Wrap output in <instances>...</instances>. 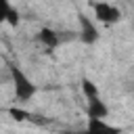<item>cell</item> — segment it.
I'll use <instances>...</instances> for the list:
<instances>
[{"label": "cell", "mask_w": 134, "mask_h": 134, "mask_svg": "<svg viewBox=\"0 0 134 134\" xmlns=\"http://www.w3.org/2000/svg\"><path fill=\"white\" fill-rule=\"evenodd\" d=\"M10 13H13L10 2H8V0H0V23H2V21H6Z\"/></svg>", "instance_id": "obj_8"}, {"label": "cell", "mask_w": 134, "mask_h": 134, "mask_svg": "<svg viewBox=\"0 0 134 134\" xmlns=\"http://www.w3.org/2000/svg\"><path fill=\"white\" fill-rule=\"evenodd\" d=\"M92 6H94V17L100 23H115L121 17L119 8L113 6V4H109V2H94Z\"/></svg>", "instance_id": "obj_2"}, {"label": "cell", "mask_w": 134, "mask_h": 134, "mask_svg": "<svg viewBox=\"0 0 134 134\" xmlns=\"http://www.w3.org/2000/svg\"><path fill=\"white\" fill-rule=\"evenodd\" d=\"M8 113H10V115H13V117H15L17 121H23V119H27V117H31V115H29L27 111H23V109H15V107H13V109H10Z\"/></svg>", "instance_id": "obj_9"}, {"label": "cell", "mask_w": 134, "mask_h": 134, "mask_svg": "<svg viewBox=\"0 0 134 134\" xmlns=\"http://www.w3.org/2000/svg\"><path fill=\"white\" fill-rule=\"evenodd\" d=\"M80 23H82V40H84V42H88V44H92V42L98 38L96 27L90 23V19H88V17H80Z\"/></svg>", "instance_id": "obj_5"}, {"label": "cell", "mask_w": 134, "mask_h": 134, "mask_svg": "<svg viewBox=\"0 0 134 134\" xmlns=\"http://www.w3.org/2000/svg\"><path fill=\"white\" fill-rule=\"evenodd\" d=\"M40 42H42L44 46H48V48H54V46L59 44V38H57V34H54L52 29H42V31H40Z\"/></svg>", "instance_id": "obj_6"}, {"label": "cell", "mask_w": 134, "mask_h": 134, "mask_svg": "<svg viewBox=\"0 0 134 134\" xmlns=\"http://www.w3.org/2000/svg\"><path fill=\"white\" fill-rule=\"evenodd\" d=\"M86 134H119V128H115V126H109V124H107L105 119L88 117Z\"/></svg>", "instance_id": "obj_3"}, {"label": "cell", "mask_w": 134, "mask_h": 134, "mask_svg": "<svg viewBox=\"0 0 134 134\" xmlns=\"http://www.w3.org/2000/svg\"><path fill=\"white\" fill-rule=\"evenodd\" d=\"M86 113H88V117L105 119V117L109 115V109H107V105L96 96V98H90V100H88V109H86Z\"/></svg>", "instance_id": "obj_4"}, {"label": "cell", "mask_w": 134, "mask_h": 134, "mask_svg": "<svg viewBox=\"0 0 134 134\" xmlns=\"http://www.w3.org/2000/svg\"><path fill=\"white\" fill-rule=\"evenodd\" d=\"M10 75H13V82H15V96L19 100H29L36 94V86L31 84V80L19 67H10Z\"/></svg>", "instance_id": "obj_1"}, {"label": "cell", "mask_w": 134, "mask_h": 134, "mask_svg": "<svg viewBox=\"0 0 134 134\" xmlns=\"http://www.w3.org/2000/svg\"><path fill=\"white\" fill-rule=\"evenodd\" d=\"M82 90H84V94L88 96V100L98 96V90H96V86H94L90 80H82Z\"/></svg>", "instance_id": "obj_7"}]
</instances>
